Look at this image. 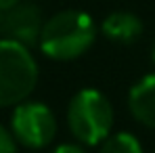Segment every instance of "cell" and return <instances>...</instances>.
<instances>
[{
    "mask_svg": "<svg viewBox=\"0 0 155 153\" xmlns=\"http://www.w3.org/2000/svg\"><path fill=\"white\" fill-rule=\"evenodd\" d=\"M94 38L92 17L78 8H65L44 21L38 46L52 61H74L94 44Z\"/></svg>",
    "mask_w": 155,
    "mask_h": 153,
    "instance_id": "obj_1",
    "label": "cell"
},
{
    "mask_svg": "<svg viewBox=\"0 0 155 153\" xmlns=\"http://www.w3.org/2000/svg\"><path fill=\"white\" fill-rule=\"evenodd\" d=\"M44 21L46 19L42 17V11L34 2L19 0L13 8L4 11L0 36L31 48V46H36L40 42V34H42Z\"/></svg>",
    "mask_w": 155,
    "mask_h": 153,
    "instance_id": "obj_5",
    "label": "cell"
},
{
    "mask_svg": "<svg viewBox=\"0 0 155 153\" xmlns=\"http://www.w3.org/2000/svg\"><path fill=\"white\" fill-rule=\"evenodd\" d=\"M101 29H103L105 38L115 42V44H132L143 34V21L134 13L115 11V13L105 17Z\"/></svg>",
    "mask_w": 155,
    "mask_h": 153,
    "instance_id": "obj_7",
    "label": "cell"
},
{
    "mask_svg": "<svg viewBox=\"0 0 155 153\" xmlns=\"http://www.w3.org/2000/svg\"><path fill=\"white\" fill-rule=\"evenodd\" d=\"M151 61H153V65H155V42H153V48H151Z\"/></svg>",
    "mask_w": 155,
    "mask_h": 153,
    "instance_id": "obj_12",
    "label": "cell"
},
{
    "mask_svg": "<svg viewBox=\"0 0 155 153\" xmlns=\"http://www.w3.org/2000/svg\"><path fill=\"white\" fill-rule=\"evenodd\" d=\"M67 126L78 143L97 147L113 130V107L97 88H82L67 107Z\"/></svg>",
    "mask_w": 155,
    "mask_h": 153,
    "instance_id": "obj_2",
    "label": "cell"
},
{
    "mask_svg": "<svg viewBox=\"0 0 155 153\" xmlns=\"http://www.w3.org/2000/svg\"><path fill=\"white\" fill-rule=\"evenodd\" d=\"M128 109L136 122L155 130V72L140 78L130 88Z\"/></svg>",
    "mask_w": 155,
    "mask_h": 153,
    "instance_id": "obj_6",
    "label": "cell"
},
{
    "mask_svg": "<svg viewBox=\"0 0 155 153\" xmlns=\"http://www.w3.org/2000/svg\"><path fill=\"white\" fill-rule=\"evenodd\" d=\"M17 2H19V0H0V11H2V13L8 11V8H13Z\"/></svg>",
    "mask_w": 155,
    "mask_h": 153,
    "instance_id": "obj_11",
    "label": "cell"
},
{
    "mask_svg": "<svg viewBox=\"0 0 155 153\" xmlns=\"http://www.w3.org/2000/svg\"><path fill=\"white\" fill-rule=\"evenodd\" d=\"M11 132L19 145L27 149L48 147L57 134V120L48 105L40 101H23L15 105L11 115Z\"/></svg>",
    "mask_w": 155,
    "mask_h": 153,
    "instance_id": "obj_4",
    "label": "cell"
},
{
    "mask_svg": "<svg viewBox=\"0 0 155 153\" xmlns=\"http://www.w3.org/2000/svg\"><path fill=\"white\" fill-rule=\"evenodd\" d=\"M2 17H4V13L0 11V27H2Z\"/></svg>",
    "mask_w": 155,
    "mask_h": 153,
    "instance_id": "obj_13",
    "label": "cell"
},
{
    "mask_svg": "<svg viewBox=\"0 0 155 153\" xmlns=\"http://www.w3.org/2000/svg\"><path fill=\"white\" fill-rule=\"evenodd\" d=\"M99 153H145L140 141L132 134V132H111L103 143Z\"/></svg>",
    "mask_w": 155,
    "mask_h": 153,
    "instance_id": "obj_8",
    "label": "cell"
},
{
    "mask_svg": "<svg viewBox=\"0 0 155 153\" xmlns=\"http://www.w3.org/2000/svg\"><path fill=\"white\" fill-rule=\"evenodd\" d=\"M17 138L13 136L11 128L0 124V153H17Z\"/></svg>",
    "mask_w": 155,
    "mask_h": 153,
    "instance_id": "obj_9",
    "label": "cell"
},
{
    "mask_svg": "<svg viewBox=\"0 0 155 153\" xmlns=\"http://www.w3.org/2000/svg\"><path fill=\"white\" fill-rule=\"evenodd\" d=\"M38 84V63L29 46L0 38V107L29 99Z\"/></svg>",
    "mask_w": 155,
    "mask_h": 153,
    "instance_id": "obj_3",
    "label": "cell"
},
{
    "mask_svg": "<svg viewBox=\"0 0 155 153\" xmlns=\"http://www.w3.org/2000/svg\"><path fill=\"white\" fill-rule=\"evenodd\" d=\"M51 153H86V149L82 143H61Z\"/></svg>",
    "mask_w": 155,
    "mask_h": 153,
    "instance_id": "obj_10",
    "label": "cell"
}]
</instances>
